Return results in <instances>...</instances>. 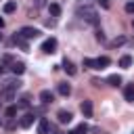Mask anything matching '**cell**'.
Returning a JSON list of instances; mask_svg holds the SVG:
<instances>
[{
  "mask_svg": "<svg viewBox=\"0 0 134 134\" xmlns=\"http://www.w3.org/2000/svg\"><path fill=\"white\" fill-rule=\"evenodd\" d=\"M90 2H92V0H80L77 6H75V15H77L80 19L88 21L90 25H98V13L92 8Z\"/></svg>",
  "mask_w": 134,
  "mask_h": 134,
  "instance_id": "6da1fadb",
  "label": "cell"
},
{
  "mask_svg": "<svg viewBox=\"0 0 134 134\" xmlns=\"http://www.w3.org/2000/svg\"><path fill=\"white\" fill-rule=\"evenodd\" d=\"M17 34H21L25 40H36V38H40V34H42V31H40L38 27H29V25H25V27H21Z\"/></svg>",
  "mask_w": 134,
  "mask_h": 134,
  "instance_id": "7a4b0ae2",
  "label": "cell"
},
{
  "mask_svg": "<svg viewBox=\"0 0 134 134\" xmlns=\"http://www.w3.org/2000/svg\"><path fill=\"white\" fill-rule=\"evenodd\" d=\"M42 52H46V54L57 52V38H46L42 42Z\"/></svg>",
  "mask_w": 134,
  "mask_h": 134,
  "instance_id": "3957f363",
  "label": "cell"
},
{
  "mask_svg": "<svg viewBox=\"0 0 134 134\" xmlns=\"http://www.w3.org/2000/svg\"><path fill=\"white\" fill-rule=\"evenodd\" d=\"M10 44H17L23 52H27V50H29V44H27V40H25L21 34H15V36H13V40H10Z\"/></svg>",
  "mask_w": 134,
  "mask_h": 134,
  "instance_id": "277c9868",
  "label": "cell"
},
{
  "mask_svg": "<svg viewBox=\"0 0 134 134\" xmlns=\"http://www.w3.org/2000/svg\"><path fill=\"white\" fill-rule=\"evenodd\" d=\"M34 119H36V113L29 111V113H25V115L19 119V126H21V128H29V126L34 124Z\"/></svg>",
  "mask_w": 134,
  "mask_h": 134,
  "instance_id": "5b68a950",
  "label": "cell"
},
{
  "mask_svg": "<svg viewBox=\"0 0 134 134\" xmlns=\"http://www.w3.org/2000/svg\"><path fill=\"white\" fill-rule=\"evenodd\" d=\"M80 111H82L84 117H92V100H82Z\"/></svg>",
  "mask_w": 134,
  "mask_h": 134,
  "instance_id": "8992f818",
  "label": "cell"
},
{
  "mask_svg": "<svg viewBox=\"0 0 134 134\" xmlns=\"http://www.w3.org/2000/svg\"><path fill=\"white\" fill-rule=\"evenodd\" d=\"M57 117H59V121H61V124H69V121L73 119V113H71V111H67V109H61V111L57 113Z\"/></svg>",
  "mask_w": 134,
  "mask_h": 134,
  "instance_id": "52a82bcc",
  "label": "cell"
},
{
  "mask_svg": "<svg viewBox=\"0 0 134 134\" xmlns=\"http://www.w3.org/2000/svg\"><path fill=\"white\" fill-rule=\"evenodd\" d=\"M48 132H50V121L46 117H40V121H38V134H48Z\"/></svg>",
  "mask_w": 134,
  "mask_h": 134,
  "instance_id": "ba28073f",
  "label": "cell"
},
{
  "mask_svg": "<svg viewBox=\"0 0 134 134\" xmlns=\"http://www.w3.org/2000/svg\"><path fill=\"white\" fill-rule=\"evenodd\" d=\"M57 92H59L61 96H69V94H71V86H69L67 82H59V84H57Z\"/></svg>",
  "mask_w": 134,
  "mask_h": 134,
  "instance_id": "9c48e42d",
  "label": "cell"
},
{
  "mask_svg": "<svg viewBox=\"0 0 134 134\" xmlns=\"http://www.w3.org/2000/svg\"><path fill=\"white\" fill-rule=\"evenodd\" d=\"M10 71H13L15 75H21V73L25 71V63H21V61H13V63H10Z\"/></svg>",
  "mask_w": 134,
  "mask_h": 134,
  "instance_id": "30bf717a",
  "label": "cell"
},
{
  "mask_svg": "<svg viewBox=\"0 0 134 134\" xmlns=\"http://www.w3.org/2000/svg\"><path fill=\"white\" fill-rule=\"evenodd\" d=\"M40 100H42L44 105H50V103L54 100V94H52L50 90H42V92H40Z\"/></svg>",
  "mask_w": 134,
  "mask_h": 134,
  "instance_id": "8fae6325",
  "label": "cell"
},
{
  "mask_svg": "<svg viewBox=\"0 0 134 134\" xmlns=\"http://www.w3.org/2000/svg\"><path fill=\"white\" fill-rule=\"evenodd\" d=\"M124 98H126L128 103H134V84H128V86L124 88Z\"/></svg>",
  "mask_w": 134,
  "mask_h": 134,
  "instance_id": "7c38bea8",
  "label": "cell"
},
{
  "mask_svg": "<svg viewBox=\"0 0 134 134\" xmlns=\"http://www.w3.org/2000/svg\"><path fill=\"white\" fill-rule=\"evenodd\" d=\"M63 69L67 71V75H75V73H77V69H75V65H73V63H71L69 59H65V61H63Z\"/></svg>",
  "mask_w": 134,
  "mask_h": 134,
  "instance_id": "4fadbf2b",
  "label": "cell"
},
{
  "mask_svg": "<svg viewBox=\"0 0 134 134\" xmlns=\"http://www.w3.org/2000/svg\"><path fill=\"white\" fill-rule=\"evenodd\" d=\"M132 63H134V59H132L130 54H124V57L119 59V67H124V69H130Z\"/></svg>",
  "mask_w": 134,
  "mask_h": 134,
  "instance_id": "5bb4252c",
  "label": "cell"
},
{
  "mask_svg": "<svg viewBox=\"0 0 134 134\" xmlns=\"http://www.w3.org/2000/svg\"><path fill=\"white\" fill-rule=\"evenodd\" d=\"M107 84H109V86H113V88H117V86L121 84V75H117V73L109 75V77H107Z\"/></svg>",
  "mask_w": 134,
  "mask_h": 134,
  "instance_id": "9a60e30c",
  "label": "cell"
},
{
  "mask_svg": "<svg viewBox=\"0 0 134 134\" xmlns=\"http://www.w3.org/2000/svg\"><path fill=\"white\" fill-rule=\"evenodd\" d=\"M15 115H17V105H8L4 109V117L6 119H15Z\"/></svg>",
  "mask_w": 134,
  "mask_h": 134,
  "instance_id": "2e32d148",
  "label": "cell"
},
{
  "mask_svg": "<svg viewBox=\"0 0 134 134\" xmlns=\"http://www.w3.org/2000/svg\"><path fill=\"white\" fill-rule=\"evenodd\" d=\"M109 63H111L109 57H98L96 59V69H105V67H109Z\"/></svg>",
  "mask_w": 134,
  "mask_h": 134,
  "instance_id": "e0dca14e",
  "label": "cell"
},
{
  "mask_svg": "<svg viewBox=\"0 0 134 134\" xmlns=\"http://www.w3.org/2000/svg\"><path fill=\"white\" fill-rule=\"evenodd\" d=\"M2 10H4L6 15H10V13H15V10H17V2H15V0H10V2H6V4L2 6Z\"/></svg>",
  "mask_w": 134,
  "mask_h": 134,
  "instance_id": "ac0fdd59",
  "label": "cell"
},
{
  "mask_svg": "<svg viewBox=\"0 0 134 134\" xmlns=\"http://www.w3.org/2000/svg\"><path fill=\"white\" fill-rule=\"evenodd\" d=\"M48 13H50V17H59L61 15V6L57 2H52V4H48Z\"/></svg>",
  "mask_w": 134,
  "mask_h": 134,
  "instance_id": "d6986e66",
  "label": "cell"
},
{
  "mask_svg": "<svg viewBox=\"0 0 134 134\" xmlns=\"http://www.w3.org/2000/svg\"><path fill=\"white\" fill-rule=\"evenodd\" d=\"M121 44H126V36H117L115 40H111V48H117V46H121Z\"/></svg>",
  "mask_w": 134,
  "mask_h": 134,
  "instance_id": "ffe728a7",
  "label": "cell"
},
{
  "mask_svg": "<svg viewBox=\"0 0 134 134\" xmlns=\"http://www.w3.org/2000/svg\"><path fill=\"white\" fill-rule=\"evenodd\" d=\"M86 132H88V126H86V124H80L77 128H73V130L67 132V134H86Z\"/></svg>",
  "mask_w": 134,
  "mask_h": 134,
  "instance_id": "44dd1931",
  "label": "cell"
},
{
  "mask_svg": "<svg viewBox=\"0 0 134 134\" xmlns=\"http://www.w3.org/2000/svg\"><path fill=\"white\" fill-rule=\"evenodd\" d=\"M29 103H31V96L29 94H23L19 98V107H29Z\"/></svg>",
  "mask_w": 134,
  "mask_h": 134,
  "instance_id": "7402d4cb",
  "label": "cell"
},
{
  "mask_svg": "<svg viewBox=\"0 0 134 134\" xmlns=\"http://www.w3.org/2000/svg\"><path fill=\"white\" fill-rule=\"evenodd\" d=\"M84 67H88V69H96V59H84Z\"/></svg>",
  "mask_w": 134,
  "mask_h": 134,
  "instance_id": "603a6c76",
  "label": "cell"
},
{
  "mask_svg": "<svg viewBox=\"0 0 134 134\" xmlns=\"http://www.w3.org/2000/svg\"><path fill=\"white\" fill-rule=\"evenodd\" d=\"M126 13L128 15H134V2H126Z\"/></svg>",
  "mask_w": 134,
  "mask_h": 134,
  "instance_id": "cb8c5ba5",
  "label": "cell"
},
{
  "mask_svg": "<svg viewBox=\"0 0 134 134\" xmlns=\"http://www.w3.org/2000/svg\"><path fill=\"white\" fill-rule=\"evenodd\" d=\"M96 40H98V42H105V40H107L105 34H103V29H96Z\"/></svg>",
  "mask_w": 134,
  "mask_h": 134,
  "instance_id": "d4e9b609",
  "label": "cell"
},
{
  "mask_svg": "<svg viewBox=\"0 0 134 134\" xmlns=\"http://www.w3.org/2000/svg\"><path fill=\"white\" fill-rule=\"evenodd\" d=\"M4 63H13V57H10V54H4V57H2V65H4Z\"/></svg>",
  "mask_w": 134,
  "mask_h": 134,
  "instance_id": "484cf974",
  "label": "cell"
},
{
  "mask_svg": "<svg viewBox=\"0 0 134 134\" xmlns=\"http://www.w3.org/2000/svg\"><path fill=\"white\" fill-rule=\"evenodd\" d=\"M98 4H100L103 8H109V6H111V2H109V0H98Z\"/></svg>",
  "mask_w": 134,
  "mask_h": 134,
  "instance_id": "4316f807",
  "label": "cell"
},
{
  "mask_svg": "<svg viewBox=\"0 0 134 134\" xmlns=\"http://www.w3.org/2000/svg\"><path fill=\"white\" fill-rule=\"evenodd\" d=\"M34 4H36V8H40V6H44V0H34Z\"/></svg>",
  "mask_w": 134,
  "mask_h": 134,
  "instance_id": "83f0119b",
  "label": "cell"
},
{
  "mask_svg": "<svg viewBox=\"0 0 134 134\" xmlns=\"http://www.w3.org/2000/svg\"><path fill=\"white\" fill-rule=\"evenodd\" d=\"M2 27H4V19L0 17V29H2Z\"/></svg>",
  "mask_w": 134,
  "mask_h": 134,
  "instance_id": "f1b7e54d",
  "label": "cell"
},
{
  "mask_svg": "<svg viewBox=\"0 0 134 134\" xmlns=\"http://www.w3.org/2000/svg\"><path fill=\"white\" fill-rule=\"evenodd\" d=\"M2 73H4V65L0 63V75H2Z\"/></svg>",
  "mask_w": 134,
  "mask_h": 134,
  "instance_id": "f546056e",
  "label": "cell"
},
{
  "mask_svg": "<svg viewBox=\"0 0 134 134\" xmlns=\"http://www.w3.org/2000/svg\"><path fill=\"white\" fill-rule=\"evenodd\" d=\"M2 40H4V36H2V34H0V42H2Z\"/></svg>",
  "mask_w": 134,
  "mask_h": 134,
  "instance_id": "4dcf8cb0",
  "label": "cell"
},
{
  "mask_svg": "<svg viewBox=\"0 0 134 134\" xmlns=\"http://www.w3.org/2000/svg\"><path fill=\"white\" fill-rule=\"evenodd\" d=\"M132 25H134V19H132Z\"/></svg>",
  "mask_w": 134,
  "mask_h": 134,
  "instance_id": "1f68e13d",
  "label": "cell"
},
{
  "mask_svg": "<svg viewBox=\"0 0 134 134\" xmlns=\"http://www.w3.org/2000/svg\"><path fill=\"white\" fill-rule=\"evenodd\" d=\"M0 126H2V119H0Z\"/></svg>",
  "mask_w": 134,
  "mask_h": 134,
  "instance_id": "d6a6232c",
  "label": "cell"
}]
</instances>
